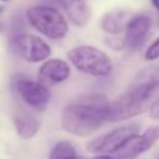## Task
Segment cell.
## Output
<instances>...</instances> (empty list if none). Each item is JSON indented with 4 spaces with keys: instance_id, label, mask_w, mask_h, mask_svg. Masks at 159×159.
<instances>
[{
    "instance_id": "obj_1",
    "label": "cell",
    "mask_w": 159,
    "mask_h": 159,
    "mask_svg": "<svg viewBox=\"0 0 159 159\" xmlns=\"http://www.w3.org/2000/svg\"><path fill=\"white\" fill-rule=\"evenodd\" d=\"M159 98V63L142 68L128 88L109 102L108 122H120L149 111Z\"/></svg>"
},
{
    "instance_id": "obj_2",
    "label": "cell",
    "mask_w": 159,
    "mask_h": 159,
    "mask_svg": "<svg viewBox=\"0 0 159 159\" xmlns=\"http://www.w3.org/2000/svg\"><path fill=\"white\" fill-rule=\"evenodd\" d=\"M109 101L102 94H91L66 106L61 113V127L70 134L87 137L108 122Z\"/></svg>"
},
{
    "instance_id": "obj_3",
    "label": "cell",
    "mask_w": 159,
    "mask_h": 159,
    "mask_svg": "<svg viewBox=\"0 0 159 159\" xmlns=\"http://www.w3.org/2000/svg\"><path fill=\"white\" fill-rule=\"evenodd\" d=\"M67 57L80 72L96 77L109 75L113 67L107 53L89 45H81L71 48L67 52Z\"/></svg>"
},
{
    "instance_id": "obj_4",
    "label": "cell",
    "mask_w": 159,
    "mask_h": 159,
    "mask_svg": "<svg viewBox=\"0 0 159 159\" xmlns=\"http://www.w3.org/2000/svg\"><path fill=\"white\" fill-rule=\"evenodd\" d=\"M27 21L39 32L52 40H60L68 32L65 16L51 6H32L26 11Z\"/></svg>"
},
{
    "instance_id": "obj_5",
    "label": "cell",
    "mask_w": 159,
    "mask_h": 159,
    "mask_svg": "<svg viewBox=\"0 0 159 159\" xmlns=\"http://www.w3.org/2000/svg\"><path fill=\"white\" fill-rule=\"evenodd\" d=\"M10 51L27 61V62H41L50 57L51 47L41 37L31 34H17L9 41Z\"/></svg>"
},
{
    "instance_id": "obj_6",
    "label": "cell",
    "mask_w": 159,
    "mask_h": 159,
    "mask_svg": "<svg viewBox=\"0 0 159 159\" xmlns=\"http://www.w3.org/2000/svg\"><path fill=\"white\" fill-rule=\"evenodd\" d=\"M140 124L129 123L91 140L87 144V150L96 154H111L117 153L132 137L139 134Z\"/></svg>"
},
{
    "instance_id": "obj_7",
    "label": "cell",
    "mask_w": 159,
    "mask_h": 159,
    "mask_svg": "<svg viewBox=\"0 0 159 159\" xmlns=\"http://www.w3.org/2000/svg\"><path fill=\"white\" fill-rule=\"evenodd\" d=\"M15 91L25 104L37 112L45 111L51 99L50 89L40 81L19 78L15 82Z\"/></svg>"
},
{
    "instance_id": "obj_8",
    "label": "cell",
    "mask_w": 159,
    "mask_h": 159,
    "mask_svg": "<svg viewBox=\"0 0 159 159\" xmlns=\"http://www.w3.org/2000/svg\"><path fill=\"white\" fill-rule=\"evenodd\" d=\"M159 139V127H149L142 134L132 137L116 154L117 159H134L147 152Z\"/></svg>"
},
{
    "instance_id": "obj_9",
    "label": "cell",
    "mask_w": 159,
    "mask_h": 159,
    "mask_svg": "<svg viewBox=\"0 0 159 159\" xmlns=\"http://www.w3.org/2000/svg\"><path fill=\"white\" fill-rule=\"evenodd\" d=\"M150 27H152V19L149 15L147 14L134 15L125 27L124 45L132 51L140 48L149 35Z\"/></svg>"
},
{
    "instance_id": "obj_10",
    "label": "cell",
    "mask_w": 159,
    "mask_h": 159,
    "mask_svg": "<svg viewBox=\"0 0 159 159\" xmlns=\"http://www.w3.org/2000/svg\"><path fill=\"white\" fill-rule=\"evenodd\" d=\"M70 73L71 68L66 61L61 58H51L42 63L37 78L45 86H53L66 81L70 77Z\"/></svg>"
},
{
    "instance_id": "obj_11",
    "label": "cell",
    "mask_w": 159,
    "mask_h": 159,
    "mask_svg": "<svg viewBox=\"0 0 159 159\" xmlns=\"http://www.w3.org/2000/svg\"><path fill=\"white\" fill-rule=\"evenodd\" d=\"M68 19L76 26H84L91 20V9L86 0H58Z\"/></svg>"
},
{
    "instance_id": "obj_12",
    "label": "cell",
    "mask_w": 159,
    "mask_h": 159,
    "mask_svg": "<svg viewBox=\"0 0 159 159\" xmlns=\"http://www.w3.org/2000/svg\"><path fill=\"white\" fill-rule=\"evenodd\" d=\"M133 16L134 15L128 10H112L102 17L101 27L111 35H118L123 30L125 31V27Z\"/></svg>"
},
{
    "instance_id": "obj_13",
    "label": "cell",
    "mask_w": 159,
    "mask_h": 159,
    "mask_svg": "<svg viewBox=\"0 0 159 159\" xmlns=\"http://www.w3.org/2000/svg\"><path fill=\"white\" fill-rule=\"evenodd\" d=\"M14 125L16 133L22 139H31L40 129L39 119L25 109H19L14 116Z\"/></svg>"
},
{
    "instance_id": "obj_14",
    "label": "cell",
    "mask_w": 159,
    "mask_h": 159,
    "mask_svg": "<svg viewBox=\"0 0 159 159\" xmlns=\"http://www.w3.org/2000/svg\"><path fill=\"white\" fill-rule=\"evenodd\" d=\"M76 155H78L76 148L70 142L61 140L52 147L48 154V159H72Z\"/></svg>"
},
{
    "instance_id": "obj_15",
    "label": "cell",
    "mask_w": 159,
    "mask_h": 159,
    "mask_svg": "<svg viewBox=\"0 0 159 159\" xmlns=\"http://www.w3.org/2000/svg\"><path fill=\"white\" fill-rule=\"evenodd\" d=\"M158 58H159V36L154 40V42L145 51V60L155 61Z\"/></svg>"
},
{
    "instance_id": "obj_16",
    "label": "cell",
    "mask_w": 159,
    "mask_h": 159,
    "mask_svg": "<svg viewBox=\"0 0 159 159\" xmlns=\"http://www.w3.org/2000/svg\"><path fill=\"white\" fill-rule=\"evenodd\" d=\"M149 116L157 120H159V98L153 103V106L149 109Z\"/></svg>"
},
{
    "instance_id": "obj_17",
    "label": "cell",
    "mask_w": 159,
    "mask_h": 159,
    "mask_svg": "<svg viewBox=\"0 0 159 159\" xmlns=\"http://www.w3.org/2000/svg\"><path fill=\"white\" fill-rule=\"evenodd\" d=\"M92 159H117V158H114V157H112L109 154H99V155H96Z\"/></svg>"
},
{
    "instance_id": "obj_18",
    "label": "cell",
    "mask_w": 159,
    "mask_h": 159,
    "mask_svg": "<svg viewBox=\"0 0 159 159\" xmlns=\"http://www.w3.org/2000/svg\"><path fill=\"white\" fill-rule=\"evenodd\" d=\"M152 4L154 5V7H155V9H158V10H159V0H152Z\"/></svg>"
},
{
    "instance_id": "obj_19",
    "label": "cell",
    "mask_w": 159,
    "mask_h": 159,
    "mask_svg": "<svg viewBox=\"0 0 159 159\" xmlns=\"http://www.w3.org/2000/svg\"><path fill=\"white\" fill-rule=\"evenodd\" d=\"M72 159H87V158H84V157H80V155H76L75 158H72Z\"/></svg>"
},
{
    "instance_id": "obj_20",
    "label": "cell",
    "mask_w": 159,
    "mask_h": 159,
    "mask_svg": "<svg viewBox=\"0 0 159 159\" xmlns=\"http://www.w3.org/2000/svg\"><path fill=\"white\" fill-rule=\"evenodd\" d=\"M157 25H158V27H159V16L157 17Z\"/></svg>"
},
{
    "instance_id": "obj_21",
    "label": "cell",
    "mask_w": 159,
    "mask_h": 159,
    "mask_svg": "<svg viewBox=\"0 0 159 159\" xmlns=\"http://www.w3.org/2000/svg\"><path fill=\"white\" fill-rule=\"evenodd\" d=\"M0 1H2V2H7L9 0H0Z\"/></svg>"
},
{
    "instance_id": "obj_22",
    "label": "cell",
    "mask_w": 159,
    "mask_h": 159,
    "mask_svg": "<svg viewBox=\"0 0 159 159\" xmlns=\"http://www.w3.org/2000/svg\"><path fill=\"white\" fill-rule=\"evenodd\" d=\"M158 159H159V158H158Z\"/></svg>"
}]
</instances>
